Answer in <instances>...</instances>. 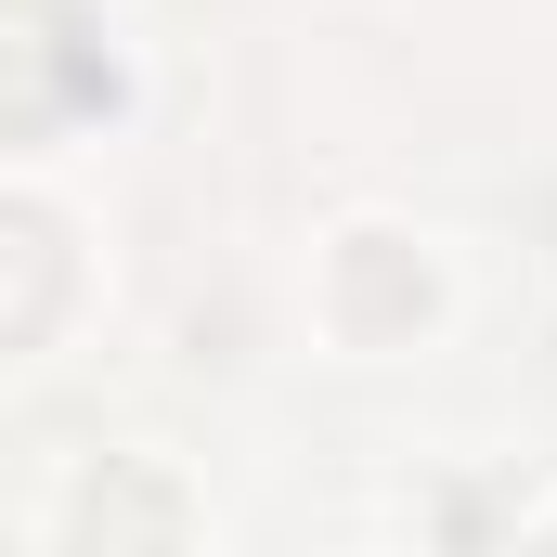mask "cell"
Returning <instances> with one entry per match:
<instances>
[{
    "mask_svg": "<svg viewBox=\"0 0 557 557\" xmlns=\"http://www.w3.org/2000/svg\"><path fill=\"white\" fill-rule=\"evenodd\" d=\"M65 285H78L65 221L26 208V195H0V350H39V337L65 324Z\"/></svg>",
    "mask_w": 557,
    "mask_h": 557,
    "instance_id": "obj_2",
    "label": "cell"
},
{
    "mask_svg": "<svg viewBox=\"0 0 557 557\" xmlns=\"http://www.w3.org/2000/svg\"><path fill=\"white\" fill-rule=\"evenodd\" d=\"M532 557H557V532H545V545H532Z\"/></svg>",
    "mask_w": 557,
    "mask_h": 557,
    "instance_id": "obj_5",
    "label": "cell"
},
{
    "mask_svg": "<svg viewBox=\"0 0 557 557\" xmlns=\"http://www.w3.org/2000/svg\"><path fill=\"white\" fill-rule=\"evenodd\" d=\"M182 532H195V519H182V480H169V467H131V454H117V467L78 493V557H182Z\"/></svg>",
    "mask_w": 557,
    "mask_h": 557,
    "instance_id": "obj_3",
    "label": "cell"
},
{
    "mask_svg": "<svg viewBox=\"0 0 557 557\" xmlns=\"http://www.w3.org/2000/svg\"><path fill=\"white\" fill-rule=\"evenodd\" d=\"M117 104V52L91 39L78 0H0V156L65 143Z\"/></svg>",
    "mask_w": 557,
    "mask_h": 557,
    "instance_id": "obj_1",
    "label": "cell"
},
{
    "mask_svg": "<svg viewBox=\"0 0 557 557\" xmlns=\"http://www.w3.org/2000/svg\"><path fill=\"white\" fill-rule=\"evenodd\" d=\"M337 324H350V337H403V324H428V260L389 247V234H350V260H337Z\"/></svg>",
    "mask_w": 557,
    "mask_h": 557,
    "instance_id": "obj_4",
    "label": "cell"
}]
</instances>
